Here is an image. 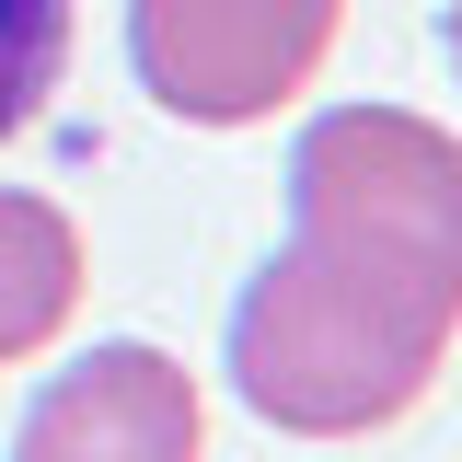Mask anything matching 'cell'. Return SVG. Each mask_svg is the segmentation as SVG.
Instances as JSON below:
<instances>
[{"instance_id":"cell-1","label":"cell","mask_w":462,"mask_h":462,"mask_svg":"<svg viewBox=\"0 0 462 462\" xmlns=\"http://www.w3.org/2000/svg\"><path fill=\"white\" fill-rule=\"evenodd\" d=\"M462 336V139L336 105L289 151V243L231 300V393L289 439L416 416Z\"/></svg>"},{"instance_id":"cell-2","label":"cell","mask_w":462,"mask_h":462,"mask_svg":"<svg viewBox=\"0 0 462 462\" xmlns=\"http://www.w3.org/2000/svg\"><path fill=\"white\" fill-rule=\"evenodd\" d=\"M346 0H127L139 93L185 127H266L324 69Z\"/></svg>"},{"instance_id":"cell-3","label":"cell","mask_w":462,"mask_h":462,"mask_svg":"<svg viewBox=\"0 0 462 462\" xmlns=\"http://www.w3.org/2000/svg\"><path fill=\"white\" fill-rule=\"evenodd\" d=\"M12 462H208V404L185 358H162L151 336H105L23 404Z\"/></svg>"},{"instance_id":"cell-4","label":"cell","mask_w":462,"mask_h":462,"mask_svg":"<svg viewBox=\"0 0 462 462\" xmlns=\"http://www.w3.org/2000/svg\"><path fill=\"white\" fill-rule=\"evenodd\" d=\"M69 312H81V231H69V208L0 185V370L58 346Z\"/></svg>"},{"instance_id":"cell-5","label":"cell","mask_w":462,"mask_h":462,"mask_svg":"<svg viewBox=\"0 0 462 462\" xmlns=\"http://www.w3.org/2000/svg\"><path fill=\"white\" fill-rule=\"evenodd\" d=\"M58 69H69V0H0V139L47 116Z\"/></svg>"},{"instance_id":"cell-6","label":"cell","mask_w":462,"mask_h":462,"mask_svg":"<svg viewBox=\"0 0 462 462\" xmlns=\"http://www.w3.org/2000/svg\"><path fill=\"white\" fill-rule=\"evenodd\" d=\"M451 69H462V0H451Z\"/></svg>"}]
</instances>
